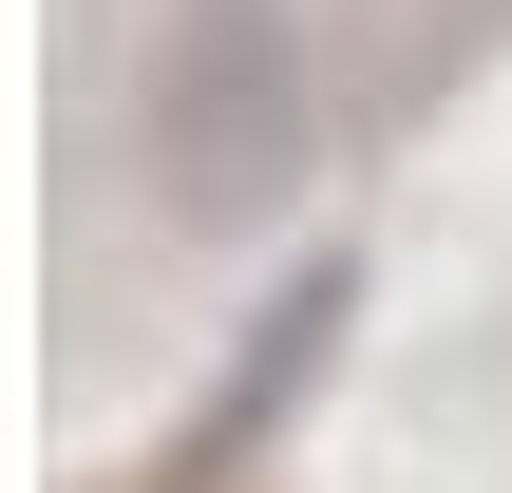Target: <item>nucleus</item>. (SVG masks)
Wrapping results in <instances>:
<instances>
[{"mask_svg": "<svg viewBox=\"0 0 512 493\" xmlns=\"http://www.w3.org/2000/svg\"><path fill=\"white\" fill-rule=\"evenodd\" d=\"M133 152H152V209L171 228H285L304 171H323V76H304V19L285 0H171L152 57H133Z\"/></svg>", "mask_w": 512, "mask_h": 493, "instance_id": "f257e3e1", "label": "nucleus"}, {"mask_svg": "<svg viewBox=\"0 0 512 493\" xmlns=\"http://www.w3.org/2000/svg\"><path fill=\"white\" fill-rule=\"evenodd\" d=\"M342 304H361V266H304V285H285V304L247 323V361H228V399L190 418V456H171V493H209V475H247V437H266V418H285V399L323 380V342H342Z\"/></svg>", "mask_w": 512, "mask_h": 493, "instance_id": "f03ea898", "label": "nucleus"}]
</instances>
